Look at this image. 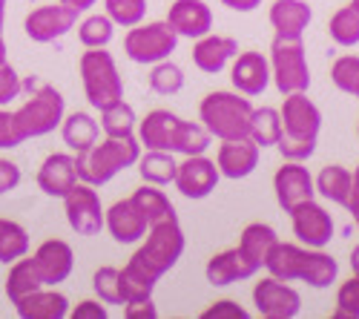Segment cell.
Wrapping results in <instances>:
<instances>
[{
    "mask_svg": "<svg viewBox=\"0 0 359 319\" xmlns=\"http://www.w3.org/2000/svg\"><path fill=\"white\" fill-rule=\"evenodd\" d=\"M81 69V81H83V93L93 109H104L115 101L124 98V81L118 72L115 57L107 52V46L101 49H86L78 61Z\"/></svg>",
    "mask_w": 359,
    "mask_h": 319,
    "instance_id": "cell-5",
    "label": "cell"
},
{
    "mask_svg": "<svg viewBox=\"0 0 359 319\" xmlns=\"http://www.w3.org/2000/svg\"><path fill=\"white\" fill-rule=\"evenodd\" d=\"M138 172L147 184H156V187H167L175 182V170L178 161L172 158V153L167 150H147L144 156H138Z\"/></svg>",
    "mask_w": 359,
    "mask_h": 319,
    "instance_id": "cell-32",
    "label": "cell"
},
{
    "mask_svg": "<svg viewBox=\"0 0 359 319\" xmlns=\"http://www.w3.org/2000/svg\"><path fill=\"white\" fill-rule=\"evenodd\" d=\"M276 242H279V233H276L271 224L250 222V224L242 230V236H238V250H242L248 259H253L259 268H264V259H267V253H271V247H273Z\"/></svg>",
    "mask_w": 359,
    "mask_h": 319,
    "instance_id": "cell-30",
    "label": "cell"
},
{
    "mask_svg": "<svg viewBox=\"0 0 359 319\" xmlns=\"http://www.w3.org/2000/svg\"><path fill=\"white\" fill-rule=\"evenodd\" d=\"M253 305L256 313L264 319H293L302 311V297L290 282L267 276L253 287Z\"/></svg>",
    "mask_w": 359,
    "mask_h": 319,
    "instance_id": "cell-10",
    "label": "cell"
},
{
    "mask_svg": "<svg viewBox=\"0 0 359 319\" xmlns=\"http://www.w3.org/2000/svg\"><path fill=\"white\" fill-rule=\"evenodd\" d=\"M267 18H271V26L276 29V38L302 41L305 29L313 20V9L305 4V0H276Z\"/></svg>",
    "mask_w": 359,
    "mask_h": 319,
    "instance_id": "cell-24",
    "label": "cell"
},
{
    "mask_svg": "<svg viewBox=\"0 0 359 319\" xmlns=\"http://www.w3.org/2000/svg\"><path fill=\"white\" fill-rule=\"evenodd\" d=\"M351 9H353V12L359 15V0H351Z\"/></svg>",
    "mask_w": 359,
    "mask_h": 319,
    "instance_id": "cell-59",
    "label": "cell"
},
{
    "mask_svg": "<svg viewBox=\"0 0 359 319\" xmlns=\"http://www.w3.org/2000/svg\"><path fill=\"white\" fill-rule=\"evenodd\" d=\"M115 35V23L107 18V15H89L78 23V41L86 46V49H101V46H109Z\"/></svg>",
    "mask_w": 359,
    "mask_h": 319,
    "instance_id": "cell-39",
    "label": "cell"
},
{
    "mask_svg": "<svg viewBox=\"0 0 359 319\" xmlns=\"http://www.w3.org/2000/svg\"><path fill=\"white\" fill-rule=\"evenodd\" d=\"M64 115H67V98L61 95V90H55L52 83H41L29 95V101L20 109H15V124L26 141V138L49 135L55 127H61Z\"/></svg>",
    "mask_w": 359,
    "mask_h": 319,
    "instance_id": "cell-6",
    "label": "cell"
},
{
    "mask_svg": "<svg viewBox=\"0 0 359 319\" xmlns=\"http://www.w3.org/2000/svg\"><path fill=\"white\" fill-rule=\"evenodd\" d=\"M331 81L339 93L353 95L359 101V57L356 55H342L331 67Z\"/></svg>",
    "mask_w": 359,
    "mask_h": 319,
    "instance_id": "cell-41",
    "label": "cell"
},
{
    "mask_svg": "<svg viewBox=\"0 0 359 319\" xmlns=\"http://www.w3.org/2000/svg\"><path fill=\"white\" fill-rule=\"evenodd\" d=\"M282 135V118H279V109L273 107H262L256 109L253 107V115H250V130H248V138L259 147H276V141Z\"/></svg>",
    "mask_w": 359,
    "mask_h": 319,
    "instance_id": "cell-34",
    "label": "cell"
},
{
    "mask_svg": "<svg viewBox=\"0 0 359 319\" xmlns=\"http://www.w3.org/2000/svg\"><path fill=\"white\" fill-rule=\"evenodd\" d=\"M4 23H6V0H0V32H4Z\"/></svg>",
    "mask_w": 359,
    "mask_h": 319,
    "instance_id": "cell-57",
    "label": "cell"
},
{
    "mask_svg": "<svg viewBox=\"0 0 359 319\" xmlns=\"http://www.w3.org/2000/svg\"><path fill=\"white\" fill-rule=\"evenodd\" d=\"M290 224H293V236L305 247H327L334 239V219L313 198L290 210Z\"/></svg>",
    "mask_w": 359,
    "mask_h": 319,
    "instance_id": "cell-12",
    "label": "cell"
},
{
    "mask_svg": "<svg viewBox=\"0 0 359 319\" xmlns=\"http://www.w3.org/2000/svg\"><path fill=\"white\" fill-rule=\"evenodd\" d=\"M351 216H353V222H356V230H359V208H356V210H351Z\"/></svg>",
    "mask_w": 359,
    "mask_h": 319,
    "instance_id": "cell-58",
    "label": "cell"
},
{
    "mask_svg": "<svg viewBox=\"0 0 359 319\" xmlns=\"http://www.w3.org/2000/svg\"><path fill=\"white\" fill-rule=\"evenodd\" d=\"M57 4H64V6H69V9H75V12L81 15V12H89V9H93L98 0H57Z\"/></svg>",
    "mask_w": 359,
    "mask_h": 319,
    "instance_id": "cell-54",
    "label": "cell"
},
{
    "mask_svg": "<svg viewBox=\"0 0 359 319\" xmlns=\"http://www.w3.org/2000/svg\"><path fill=\"white\" fill-rule=\"evenodd\" d=\"M138 156H141L138 135H124V138L107 135L104 141H95L86 153L75 156L78 182H86L93 187L109 184L118 172H124L127 167H135Z\"/></svg>",
    "mask_w": 359,
    "mask_h": 319,
    "instance_id": "cell-2",
    "label": "cell"
},
{
    "mask_svg": "<svg viewBox=\"0 0 359 319\" xmlns=\"http://www.w3.org/2000/svg\"><path fill=\"white\" fill-rule=\"evenodd\" d=\"M259 271H262V268L253 262V259H248L242 250H238V245H236V247H230V250L216 253L210 262H207L204 276H207V282H210L213 287H227V285H233V282L253 279Z\"/></svg>",
    "mask_w": 359,
    "mask_h": 319,
    "instance_id": "cell-19",
    "label": "cell"
},
{
    "mask_svg": "<svg viewBox=\"0 0 359 319\" xmlns=\"http://www.w3.org/2000/svg\"><path fill=\"white\" fill-rule=\"evenodd\" d=\"M32 262L41 273V282L46 287H55V285H61L72 276V268H75V250L69 242L64 239H46L41 242V247L35 250L32 256Z\"/></svg>",
    "mask_w": 359,
    "mask_h": 319,
    "instance_id": "cell-16",
    "label": "cell"
},
{
    "mask_svg": "<svg viewBox=\"0 0 359 319\" xmlns=\"http://www.w3.org/2000/svg\"><path fill=\"white\" fill-rule=\"evenodd\" d=\"M93 291L95 297L104 302V305H124V297H121V276H118V268L112 265H104L95 271L93 276Z\"/></svg>",
    "mask_w": 359,
    "mask_h": 319,
    "instance_id": "cell-43",
    "label": "cell"
},
{
    "mask_svg": "<svg viewBox=\"0 0 359 319\" xmlns=\"http://www.w3.org/2000/svg\"><path fill=\"white\" fill-rule=\"evenodd\" d=\"M356 135H359V124H356Z\"/></svg>",
    "mask_w": 359,
    "mask_h": 319,
    "instance_id": "cell-60",
    "label": "cell"
},
{
    "mask_svg": "<svg viewBox=\"0 0 359 319\" xmlns=\"http://www.w3.org/2000/svg\"><path fill=\"white\" fill-rule=\"evenodd\" d=\"M20 93H23V81H20L18 69L6 61L0 67V107H9Z\"/></svg>",
    "mask_w": 359,
    "mask_h": 319,
    "instance_id": "cell-46",
    "label": "cell"
},
{
    "mask_svg": "<svg viewBox=\"0 0 359 319\" xmlns=\"http://www.w3.org/2000/svg\"><path fill=\"white\" fill-rule=\"evenodd\" d=\"M64 213L69 227L78 236H95L104 227V208L93 184L75 182V187L64 196Z\"/></svg>",
    "mask_w": 359,
    "mask_h": 319,
    "instance_id": "cell-9",
    "label": "cell"
},
{
    "mask_svg": "<svg viewBox=\"0 0 359 319\" xmlns=\"http://www.w3.org/2000/svg\"><path fill=\"white\" fill-rule=\"evenodd\" d=\"M69 316L72 319H107V308H104V302L98 299H83V302H78V308H69Z\"/></svg>",
    "mask_w": 359,
    "mask_h": 319,
    "instance_id": "cell-51",
    "label": "cell"
},
{
    "mask_svg": "<svg viewBox=\"0 0 359 319\" xmlns=\"http://www.w3.org/2000/svg\"><path fill=\"white\" fill-rule=\"evenodd\" d=\"M23 144V135L15 124V112L0 107V150H15Z\"/></svg>",
    "mask_w": 359,
    "mask_h": 319,
    "instance_id": "cell-47",
    "label": "cell"
},
{
    "mask_svg": "<svg viewBox=\"0 0 359 319\" xmlns=\"http://www.w3.org/2000/svg\"><path fill=\"white\" fill-rule=\"evenodd\" d=\"M29 253V233L20 222L0 219V265H12Z\"/></svg>",
    "mask_w": 359,
    "mask_h": 319,
    "instance_id": "cell-37",
    "label": "cell"
},
{
    "mask_svg": "<svg viewBox=\"0 0 359 319\" xmlns=\"http://www.w3.org/2000/svg\"><path fill=\"white\" fill-rule=\"evenodd\" d=\"M259 156L262 147L253 144L248 135L245 138H230L219 144V153H216V167L224 179L238 182V179H248L250 172L259 167Z\"/></svg>",
    "mask_w": 359,
    "mask_h": 319,
    "instance_id": "cell-17",
    "label": "cell"
},
{
    "mask_svg": "<svg viewBox=\"0 0 359 319\" xmlns=\"http://www.w3.org/2000/svg\"><path fill=\"white\" fill-rule=\"evenodd\" d=\"M339 276V265L331 253H325V247H308L305 253V268H302V276L299 282H305L316 291H325V287H331Z\"/></svg>",
    "mask_w": 359,
    "mask_h": 319,
    "instance_id": "cell-29",
    "label": "cell"
},
{
    "mask_svg": "<svg viewBox=\"0 0 359 319\" xmlns=\"http://www.w3.org/2000/svg\"><path fill=\"white\" fill-rule=\"evenodd\" d=\"M178 115L170 109H153L147 112L144 118L138 121V141L144 150H167L172 153V141H175V130H178Z\"/></svg>",
    "mask_w": 359,
    "mask_h": 319,
    "instance_id": "cell-23",
    "label": "cell"
},
{
    "mask_svg": "<svg viewBox=\"0 0 359 319\" xmlns=\"http://www.w3.org/2000/svg\"><path fill=\"white\" fill-rule=\"evenodd\" d=\"M124 316L127 319H156L158 316V308H156L153 297H144V299L124 302Z\"/></svg>",
    "mask_w": 359,
    "mask_h": 319,
    "instance_id": "cell-49",
    "label": "cell"
},
{
    "mask_svg": "<svg viewBox=\"0 0 359 319\" xmlns=\"http://www.w3.org/2000/svg\"><path fill=\"white\" fill-rule=\"evenodd\" d=\"M250 115L253 104L242 93H224L216 90L210 95H204L198 104V118L207 127L213 138L230 141V138H245L250 130Z\"/></svg>",
    "mask_w": 359,
    "mask_h": 319,
    "instance_id": "cell-4",
    "label": "cell"
},
{
    "mask_svg": "<svg viewBox=\"0 0 359 319\" xmlns=\"http://www.w3.org/2000/svg\"><path fill=\"white\" fill-rule=\"evenodd\" d=\"M20 184V167L9 158H0V196L18 190Z\"/></svg>",
    "mask_w": 359,
    "mask_h": 319,
    "instance_id": "cell-50",
    "label": "cell"
},
{
    "mask_svg": "<svg viewBox=\"0 0 359 319\" xmlns=\"http://www.w3.org/2000/svg\"><path fill=\"white\" fill-rule=\"evenodd\" d=\"M316 184V193L334 205L345 208L348 198H351V170L342 167V164H327L319 170V176L313 179Z\"/></svg>",
    "mask_w": 359,
    "mask_h": 319,
    "instance_id": "cell-31",
    "label": "cell"
},
{
    "mask_svg": "<svg viewBox=\"0 0 359 319\" xmlns=\"http://www.w3.org/2000/svg\"><path fill=\"white\" fill-rule=\"evenodd\" d=\"M184 247H187V239H184V230L178 224V219L161 222V224H153L147 230L141 247L133 253V259L127 265L135 268L138 273H144L149 282L158 285V279L178 265V259L184 256Z\"/></svg>",
    "mask_w": 359,
    "mask_h": 319,
    "instance_id": "cell-3",
    "label": "cell"
},
{
    "mask_svg": "<svg viewBox=\"0 0 359 319\" xmlns=\"http://www.w3.org/2000/svg\"><path fill=\"white\" fill-rule=\"evenodd\" d=\"M104 227L109 230V236L118 245H135L147 236V230H149L147 219L133 205V198H121V201H115L109 210H104Z\"/></svg>",
    "mask_w": 359,
    "mask_h": 319,
    "instance_id": "cell-20",
    "label": "cell"
},
{
    "mask_svg": "<svg viewBox=\"0 0 359 319\" xmlns=\"http://www.w3.org/2000/svg\"><path fill=\"white\" fill-rule=\"evenodd\" d=\"M178 35L172 32V26L167 20H153V23H138L130 26V32L124 38V52L133 64H158L175 52Z\"/></svg>",
    "mask_w": 359,
    "mask_h": 319,
    "instance_id": "cell-8",
    "label": "cell"
},
{
    "mask_svg": "<svg viewBox=\"0 0 359 319\" xmlns=\"http://www.w3.org/2000/svg\"><path fill=\"white\" fill-rule=\"evenodd\" d=\"M118 276H121V297H124V302L153 297V291H156V282H149L144 273H138V271L130 268V265L118 268Z\"/></svg>",
    "mask_w": 359,
    "mask_h": 319,
    "instance_id": "cell-44",
    "label": "cell"
},
{
    "mask_svg": "<svg viewBox=\"0 0 359 319\" xmlns=\"http://www.w3.org/2000/svg\"><path fill=\"white\" fill-rule=\"evenodd\" d=\"M222 172L213 158L207 156H184V161L175 170V190L184 198H207L219 187Z\"/></svg>",
    "mask_w": 359,
    "mask_h": 319,
    "instance_id": "cell-13",
    "label": "cell"
},
{
    "mask_svg": "<svg viewBox=\"0 0 359 319\" xmlns=\"http://www.w3.org/2000/svg\"><path fill=\"white\" fill-rule=\"evenodd\" d=\"M78 182V170H75V156L69 153H52L43 158L38 170V187L52 196V198H64Z\"/></svg>",
    "mask_w": 359,
    "mask_h": 319,
    "instance_id": "cell-22",
    "label": "cell"
},
{
    "mask_svg": "<svg viewBox=\"0 0 359 319\" xmlns=\"http://www.w3.org/2000/svg\"><path fill=\"white\" fill-rule=\"evenodd\" d=\"M167 23L178 38L198 41L213 29V12L204 0H175L167 12Z\"/></svg>",
    "mask_w": 359,
    "mask_h": 319,
    "instance_id": "cell-18",
    "label": "cell"
},
{
    "mask_svg": "<svg viewBox=\"0 0 359 319\" xmlns=\"http://www.w3.org/2000/svg\"><path fill=\"white\" fill-rule=\"evenodd\" d=\"M282 135L276 147L285 161H308L316 153V141L322 130V112L308 98V93H290L279 109Z\"/></svg>",
    "mask_w": 359,
    "mask_h": 319,
    "instance_id": "cell-1",
    "label": "cell"
},
{
    "mask_svg": "<svg viewBox=\"0 0 359 319\" xmlns=\"http://www.w3.org/2000/svg\"><path fill=\"white\" fill-rule=\"evenodd\" d=\"M351 271H353V273H359V245L351 250Z\"/></svg>",
    "mask_w": 359,
    "mask_h": 319,
    "instance_id": "cell-56",
    "label": "cell"
},
{
    "mask_svg": "<svg viewBox=\"0 0 359 319\" xmlns=\"http://www.w3.org/2000/svg\"><path fill=\"white\" fill-rule=\"evenodd\" d=\"M222 4L233 12H253V9L262 6V0H222Z\"/></svg>",
    "mask_w": 359,
    "mask_h": 319,
    "instance_id": "cell-52",
    "label": "cell"
},
{
    "mask_svg": "<svg viewBox=\"0 0 359 319\" xmlns=\"http://www.w3.org/2000/svg\"><path fill=\"white\" fill-rule=\"evenodd\" d=\"M238 55V41L227 38V35H210L196 41L193 46V64L204 72V75H219L230 67V61Z\"/></svg>",
    "mask_w": 359,
    "mask_h": 319,
    "instance_id": "cell-21",
    "label": "cell"
},
{
    "mask_svg": "<svg viewBox=\"0 0 359 319\" xmlns=\"http://www.w3.org/2000/svg\"><path fill=\"white\" fill-rule=\"evenodd\" d=\"M339 316L359 319V273H353L348 282H342V285H339L334 319H339Z\"/></svg>",
    "mask_w": 359,
    "mask_h": 319,
    "instance_id": "cell-45",
    "label": "cell"
},
{
    "mask_svg": "<svg viewBox=\"0 0 359 319\" xmlns=\"http://www.w3.org/2000/svg\"><path fill=\"white\" fill-rule=\"evenodd\" d=\"M61 135H64L67 147L78 156V153H86L98 141L101 127L89 112H69V115H64V121H61Z\"/></svg>",
    "mask_w": 359,
    "mask_h": 319,
    "instance_id": "cell-27",
    "label": "cell"
},
{
    "mask_svg": "<svg viewBox=\"0 0 359 319\" xmlns=\"http://www.w3.org/2000/svg\"><path fill=\"white\" fill-rule=\"evenodd\" d=\"M78 23V12L64 6V4H49V6H38L26 15L23 20V32L29 41L35 43H52L57 38L69 35Z\"/></svg>",
    "mask_w": 359,
    "mask_h": 319,
    "instance_id": "cell-11",
    "label": "cell"
},
{
    "mask_svg": "<svg viewBox=\"0 0 359 319\" xmlns=\"http://www.w3.org/2000/svg\"><path fill=\"white\" fill-rule=\"evenodd\" d=\"M273 190H276V201L285 213H290L296 205L311 201L316 196V184L311 170L302 161H285L276 176H273Z\"/></svg>",
    "mask_w": 359,
    "mask_h": 319,
    "instance_id": "cell-14",
    "label": "cell"
},
{
    "mask_svg": "<svg viewBox=\"0 0 359 319\" xmlns=\"http://www.w3.org/2000/svg\"><path fill=\"white\" fill-rule=\"evenodd\" d=\"M230 81L236 86V93H242L248 98L262 95L271 86V61L262 52H238L230 61Z\"/></svg>",
    "mask_w": 359,
    "mask_h": 319,
    "instance_id": "cell-15",
    "label": "cell"
},
{
    "mask_svg": "<svg viewBox=\"0 0 359 319\" xmlns=\"http://www.w3.org/2000/svg\"><path fill=\"white\" fill-rule=\"evenodd\" d=\"M101 130H104V135H115V138L135 135V130H138L135 109L124 98L109 104V107H104L101 109Z\"/></svg>",
    "mask_w": 359,
    "mask_h": 319,
    "instance_id": "cell-36",
    "label": "cell"
},
{
    "mask_svg": "<svg viewBox=\"0 0 359 319\" xmlns=\"http://www.w3.org/2000/svg\"><path fill=\"white\" fill-rule=\"evenodd\" d=\"M104 15L115 23V26H138L147 15V0H104Z\"/></svg>",
    "mask_w": 359,
    "mask_h": 319,
    "instance_id": "cell-42",
    "label": "cell"
},
{
    "mask_svg": "<svg viewBox=\"0 0 359 319\" xmlns=\"http://www.w3.org/2000/svg\"><path fill=\"white\" fill-rule=\"evenodd\" d=\"M201 319H248V311L233 299H219L201 311Z\"/></svg>",
    "mask_w": 359,
    "mask_h": 319,
    "instance_id": "cell-48",
    "label": "cell"
},
{
    "mask_svg": "<svg viewBox=\"0 0 359 319\" xmlns=\"http://www.w3.org/2000/svg\"><path fill=\"white\" fill-rule=\"evenodd\" d=\"M213 135L207 133L204 124H196V121H178V130H175V141H172V153L178 156H204L207 147H210Z\"/></svg>",
    "mask_w": 359,
    "mask_h": 319,
    "instance_id": "cell-35",
    "label": "cell"
},
{
    "mask_svg": "<svg viewBox=\"0 0 359 319\" xmlns=\"http://www.w3.org/2000/svg\"><path fill=\"white\" fill-rule=\"evenodd\" d=\"M271 81L282 95L290 93H308L311 86V67H308V52L302 41H287L276 38L271 43Z\"/></svg>",
    "mask_w": 359,
    "mask_h": 319,
    "instance_id": "cell-7",
    "label": "cell"
},
{
    "mask_svg": "<svg viewBox=\"0 0 359 319\" xmlns=\"http://www.w3.org/2000/svg\"><path fill=\"white\" fill-rule=\"evenodd\" d=\"M345 208H348V213L359 208V167L351 172V198H348V205H345Z\"/></svg>",
    "mask_w": 359,
    "mask_h": 319,
    "instance_id": "cell-53",
    "label": "cell"
},
{
    "mask_svg": "<svg viewBox=\"0 0 359 319\" xmlns=\"http://www.w3.org/2000/svg\"><path fill=\"white\" fill-rule=\"evenodd\" d=\"M38 287H43V282H41V273H38V268H35L32 259L20 256L18 262H12L9 276H6V297H9L12 305H15L18 299H23L26 294L38 291Z\"/></svg>",
    "mask_w": 359,
    "mask_h": 319,
    "instance_id": "cell-33",
    "label": "cell"
},
{
    "mask_svg": "<svg viewBox=\"0 0 359 319\" xmlns=\"http://www.w3.org/2000/svg\"><path fill=\"white\" fill-rule=\"evenodd\" d=\"M184 86V69L172 64L170 57L167 61H158L153 64V72H149V90H153L156 95H175L182 93Z\"/></svg>",
    "mask_w": 359,
    "mask_h": 319,
    "instance_id": "cell-40",
    "label": "cell"
},
{
    "mask_svg": "<svg viewBox=\"0 0 359 319\" xmlns=\"http://www.w3.org/2000/svg\"><path fill=\"white\" fill-rule=\"evenodd\" d=\"M15 311L20 319H64L69 316V299L55 291V287H38L15 302Z\"/></svg>",
    "mask_w": 359,
    "mask_h": 319,
    "instance_id": "cell-25",
    "label": "cell"
},
{
    "mask_svg": "<svg viewBox=\"0 0 359 319\" xmlns=\"http://www.w3.org/2000/svg\"><path fill=\"white\" fill-rule=\"evenodd\" d=\"M327 35L342 49H351L359 43V15L351 6H342L334 12V18L327 20Z\"/></svg>",
    "mask_w": 359,
    "mask_h": 319,
    "instance_id": "cell-38",
    "label": "cell"
},
{
    "mask_svg": "<svg viewBox=\"0 0 359 319\" xmlns=\"http://www.w3.org/2000/svg\"><path fill=\"white\" fill-rule=\"evenodd\" d=\"M130 198H133V205L141 210V216L147 219L149 227L161 224V222H175V219H178L172 201H170L156 184H147V182H144V187H138Z\"/></svg>",
    "mask_w": 359,
    "mask_h": 319,
    "instance_id": "cell-28",
    "label": "cell"
},
{
    "mask_svg": "<svg viewBox=\"0 0 359 319\" xmlns=\"http://www.w3.org/2000/svg\"><path fill=\"white\" fill-rule=\"evenodd\" d=\"M305 245H293V242H276L264 259V268L271 276L282 279V282H299L305 268Z\"/></svg>",
    "mask_w": 359,
    "mask_h": 319,
    "instance_id": "cell-26",
    "label": "cell"
},
{
    "mask_svg": "<svg viewBox=\"0 0 359 319\" xmlns=\"http://www.w3.org/2000/svg\"><path fill=\"white\" fill-rule=\"evenodd\" d=\"M9 61V46H6V41H4V35H0V67H4Z\"/></svg>",
    "mask_w": 359,
    "mask_h": 319,
    "instance_id": "cell-55",
    "label": "cell"
}]
</instances>
